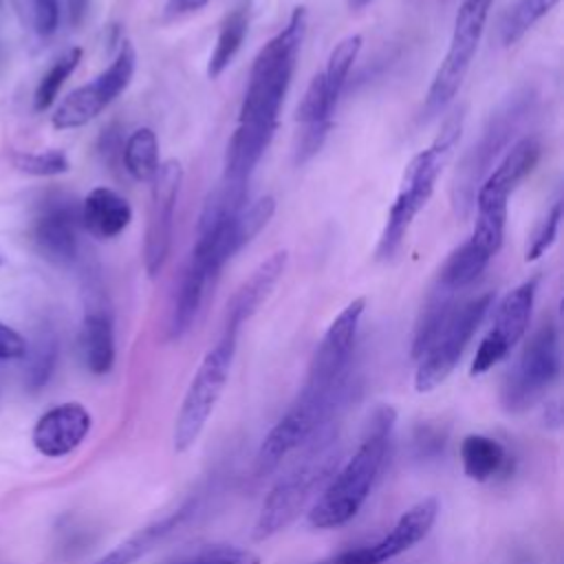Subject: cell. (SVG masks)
<instances>
[{"instance_id": "16", "label": "cell", "mask_w": 564, "mask_h": 564, "mask_svg": "<svg viewBox=\"0 0 564 564\" xmlns=\"http://www.w3.org/2000/svg\"><path fill=\"white\" fill-rule=\"evenodd\" d=\"M286 258L289 253L284 249L273 251L267 260H262L251 271V275L240 284V289L236 291V295L227 306V322L223 333L238 335L240 326L262 306V302L271 295L273 286L280 282L286 267Z\"/></svg>"}, {"instance_id": "38", "label": "cell", "mask_w": 564, "mask_h": 564, "mask_svg": "<svg viewBox=\"0 0 564 564\" xmlns=\"http://www.w3.org/2000/svg\"><path fill=\"white\" fill-rule=\"evenodd\" d=\"M86 7H88V0H68V15H70L73 24L82 22V18L86 13Z\"/></svg>"}, {"instance_id": "7", "label": "cell", "mask_w": 564, "mask_h": 564, "mask_svg": "<svg viewBox=\"0 0 564 564\" xmlns=\"http://www.w3.org/2000/svg\"><path fill=\"white\" fill-rule=\"evenodd\" d=\"M494 0H463L456 18H454V31L449 37V46L445 57L441 59V66L434 73V79L427 88L423 112L425 117H434L447 108V104L456 97L469 66L474 59V53L478 48V42L482 37L489 9Z\"/></svg>"}, {"instance_id": "10", "label": "cell", "mask_w": 564, "mask_h": 564, "mask_svg": "<svg viewBox=\"0 0 564 564\" xmlns=\"http://www.w3.org/2000/svg\"><path fill=\"white\" fill-rule=\"evenodd\" d=\"M137 68V51L130 42H121L115 59L93 82L70 90L53 110L51 123L55 130H73L86 126L101 115L132 82Z\"/></svg>"}, {"instance_id": "33", "label": "cell", "mask_w": 564, "mask_h": 564, "mask_svg": "<svg viewBox=\"0 0 564 564\" xmlns=\"http://www.w3.org/2000/svg\"><path fill=\"white\" fill-rule=\"evenodd\" d=\"M170 564H260V557L253 551L242 546L216 544V546H205L185 557H178Z\"/></svg>"}, {"instance_id": "8", "label": "cell", "mask_w": 564, "mask_h": 564, "mask_svg": "<svg viewBox=\"0 0 564 564\" xmlns=\"http://www.w3.org/2000/svg\"><path fill=\"white\" fill-rule=\"evenodd\" d=\"M531 101L529 90L511 95L489 119L480 139L469 148L463 156V163L456 170L454 185H452V200L460 216H467L474 207L476 189L482 176L491 170V163L498 159L502 148L509 143L513 130L518 128L522 115L527 112Z\"/></svg>"}, {"instance_id": "29", "label": "cell", "mask_w": 564, "mask_h": 564, "mask_svg": "<svg viewBox=\"0 0 564 564\" xmlns=\"http://www.w3.org/2000/svg\"><path fill=\"white\" fill-rule=\"evenodd\" d=\"M361 44H364L361 35H348V37L339 40L328 55L326 68L322 70V79H324L326 93L333 99V104H337L341 97V90L346 86L348 73H350L359 51H361Z\"/></svg>"}, {"instance_id": "25", "label": "cell", "mask_w": 564, "mask_h": 564, "mask_svg": "<svg viewBox=\"0 0 564 564\" xmlns=\"http://www.w3.org/2000/svg\"><path fill=\"white\" fill-rule=\"evenodd\" d=\"M489 260L491 258L474 240L467 238L445 260V264L441 269V275H438V284L458 293L460 289L469 286L485 271Z\"/></svg>"}, {"instance_id": "11", "label": "cell", "mask_w": 564, "mask_h": 564, "mask_svg": "<svg viewBox=\"0 0 564 564\" xmlns=\"http://www.w3.org/2000/svg\"><path fill=\"white\" fill-rule=\"evenodd\" d=\"M150 187V209L145 225V242H143V264L148 278H156L170 256L172 247V225L178 189L183 183V167L176 159H167L159 165L152 176Z\"/></svg>"}, {"instance_id": "6", "label": "cell", "mask_w": 564, "mask_h": 564, "mask_svg": "<svg viewBox=\"0 0 564 564\" xmlns=\"http://www.w3.org/2000/svg\"><path fill=\"white\" fill-rule=\"evenodd\" d=\"M494 304V293L476 295L467 302H456L449 311L447 319L441 324L427 348L416 359L414 372V390L416 392H432L438 388L456 368L458 359L463 357L467 344L471 341L474 333L482 324L487 311Z\"/></svg>"}, {"instance_id": "15", "label": "cell", "mask_w": 564, "mask_h": 564, "mask_svg": "<svg viewBox=\"0 0 564 564\" xmlns=\"http://www.w3.org/2000/svg\"><path fill=\"white\" fill-rule=\"evenodd\" d=\"M90 425V412L82 403H59L37 419L31 441L42 456L62 458L84 443Z\"/></svg>"}, {"instance_id": "2", "label": "cell", "mask_w": 564, "mask_h": 564, "mask_svg": "<svg viewBox=\"0 0 564 564\" xmlns=\"http://www.w3.org/2000/svg\"><path fill=\"white\" fill-rule=\"evenodd\" d=\"M339 465L337 434L319 430L311 447L293 463V467L269 489L253 524V540L262 542L286 529L304 507L326 487Z\"/></svg>"}, {"instance_id": "18", "label": "cell", "mask_w": 564, "mask_h": 564, "mask_svg": "<svg viewBox=\"0 0 564 564\" xmlns=\"http://www.w3.org/2000/svg\"><path fill=\"white\" fill-rule=\"evenodd\" d=\"M540 141L535 137H522L516 141L502 161L485 176V181L478 185L476 194H487L494 198L509 200V194L531 174L540 159Z\"/></svg>"}, {"instance_id": "37", "label": "cell", "mask_w": 564, "mask_h": 564, "mask_svg": "<svg viewBox=\"0 0 564 564\" xmlns=\"http://www.w3.org/2000/svg\"><path fill=\"white\" fill-rule=\"evenodd\" d=\"M209 0H165V7H163V13L167 18H181V15H187V13H194L198 9H203Z\"/></svg>"}, {"instance_id": "3", "label": "cell", "mask_w": 564, "mask_h": 564, "mask_svg": "<svg viewBox=\"0 0 564 564\" xmlns=\"http://www.w3.org/2000/svg\"><path fill=\"white\" fill-rule=\"evenodd\" d=\"M306 33V9L295 7L286 26L256 55L240 104L238 123H278Z\"/></svg>"}, {"instance_id": "20", "label": "cell", "mask_w": 564, "mask_h": 564, "mask_svg": "<svg viewBox=\"0 0 564 564\" xmlns=\"http://www.w3.org/2000/svg\"><path fill=\"white\" fill-rule=\"evenodd\" d=\"M194 509H196V502L187 500L178 509H174L167 516L145 524L143 529H139L137 533H132L130 538L119 542L115 549H110L106 555H101L93 564H134L145 553H150L163 538H167L172 531H176L189 518V513Z\"/></svg>"}, {"instance_id": "4", "label": "cell", "mask_w": 564, "mask_h": 564, "mask_svg": "<svg viewBox=\"0 0 564 564\" xmlns=\"http://www.w3.org/2000/svg\"><path fill=\"white\" fill-rule=\"evenodd\" d=\"M460 130H463V115L456 112L443 123L438 137L425 150L414 154L410 159V163L405 165L397 198L388 212L383 231L377 242V258H381V260L392 258L397 253V249L401 247L412 220L416 218V214L427 205L430 196L434 194L436 181H438L445 163L449 161L452 150L458 143Z\"/></svg>"}, {"instance_id": "34", "label": "cell", "mask_w": 564, "mask_h": 564, "mask_svg": "<svg viewBox=\"0 0 564 564\" xmlns=\"http://www.w3.org/2000/svg\"><path fill=\"white\" fill-rule=\"evenodd\" d=\"M560 220H562V203L555 200V203L551 205V209L546 212V216L538 223V227H535V231H533V236H531V240H529L527 256H524L527 262L538 260L540 256H544V253L551 249V245H553L555 238H557Z\"/></svg>"}, {"instance_id": "17", "label": "cell", "mask_w": 564, "mask_h": 564, "mask_svg": "<svg viewBox=\"0 0 564 564\" xmlns=\"http://www.w3.org/2000/svg\"><path fill=\"white\" fill-rule=\"evenodd\" d=\"M132 220L130 203L110 187H95L79 205V225L99 240L117 238Z\"/></svg>"}, {"instance_id": "40", "label": "cell", "mask_w": 564, "mask_h": 564, "mask_svg": "<svg viewBox=\"0 0 564 564\" xmlns=\"http://www.w3.org/2000/svg\"><path fill=\"white\" fill-rule=\"evenodd\" d=\"M0 4H2V0H0Z\"/></svg>"}, {"instance_id": "36", "label": "cell", "mask_w": 564, "mask_h": 564, "mask_svg": "<svg viewBox=\"0 0 564 564\" xmlns=\"http://www.w3.org/2000/svg\"><path fill=\"white\" fill-rule=\"evenodd\" d=\"M26 352V339L11 326L0 322V359H22Z\"/></svg>"}, {"instance_id": "19", "label": "cell", "mask_w": 564, "mask_h": 564, "mask_svg": "<svg viewBox=\"0 0 564 564\" xmlns=\"http://www.w3.org/2000/svg\"><path fill=\"white\" fill-rule=\"evenodd\" d=\"M275 130L278 123H238L225 150L223 178L249 181L253 167L269 148Z\"/></svg>"}, {"instance_id": "30", "label": "cell", "mask_w": 564, "mask_h": 564, "mask_svg": "<svg viewBox=\"0 0 564 564\" xmlns=\"http://www.w3.org/2000/svg\"><path fill=\"white\" fill-rule=\"evenodd\" d=\"M82 62V48L73 46L68 51H64L51 66L48 70L42 75V79L35 86L33 93V108L37 112H44L46 108L53 106V101L57 99L64 82L73 75V70L79 66Z\"/></svg>"}, {"instance_id": "28", "label": "cell", "mask_w": 564, "mask_h": 564, "mask_svg": "<svg viewBox=\"0 0 564 564\" xmlns=\"http://www.w3.org/2000/svg\"><path fill=\"white\" fill-rule=\"evenodd\" d=\"M26 359V375H24V381L31 390H40L42 386L48 383L53 370H55V364H57V337L51 328H42L33 344L29 346L26 344V352L24 357Z\"/></svg>"}, {"instance_id": "32", "label": "cell", "mask_w": 564, "mask_h": 564, "mask_svg": "<svg viewBox=\"0 0 564 564\" xmlns=\"http://www.w3.org/2000/svg\"><path fill=\"white\" fill-rule=\"evenodd\" d=\"M13 165L31 176H57L70 170L68 156L62 150L42 152H18L13 154Z\"/></svg>"}, {"instance_id": "24", "label": "cell", "mask_w": 564, "mask_h": 564, "mask_svg": "<svg viewBox=\"0 0 564 564\" xmlns=\"http://www.w3.org/2000/svg\"><path fill=\"white\" fill-rule=\"evenodd\" d=\"M247 196H249V181L223 178L205 198L203 212L198 216V231L216 227L238 216L247 207Z\"/></svg>"}, {"instance_id": "22", "label": "cell", "mask_w": 564, "mask_h": 564, "mask_svg": "<svg viewBox=\"0 0 564 564\" xmlns=\"http://www.w3.org/2000/svg\"><path fill=\"white\" fill-rule=\"evenodd\" d=\"M209 282H212V278L203 269L187 262L183 278L178 282V289L174 293L172 308H170V322H167L170 339H181L192 328V324L203 306Z\"/></svg>"}, {"instance_id": "14", "label": "cell", "mask_w": 564, "mask_h": 564, "mask_svg": "<svg viewBox=\"0 0 564 564\" xmlns=\"http://www.w3.org/2000/svg\"><path fill=\"white\" fill-rule=\"evenodd\" d=\"M79 207L66 194H51L42 200L40 212L33 218V245L48 262L68 267L75 262L79 242Z\"/></svg>"}, {"instance_id": "12", "label": "cell", "mask_w": 564, "mask_h": 564, "mask_svg": "<svg viewBox=\"0 0 564 564\" xmlns=\"http://www.w3.org/2000/svg\"><path fill=\"white\" fill-rule=\"evenodd\" d=\"M535 286H538V280L531 278L522 284H518L513 291H509L502 297V302L496 308L491 330L482 337V341L476 348V355H474V361L469 368L471 377H478V375H485L487 370H491L524 337L529 322H531Z\"/></svg>"}, {"instance_id": "31", "label": "cell", "mask_w": 564, "mask_h": 564, "mask_svg": "<svg viewBox=\"0 0 564 564\" xmlns=\"http://www.w3.org/2000/svg\"><path fill=\"white\" fill-rule=\"evenodd\" d=\"M560 0H518L500 24V37L505 46L516 44L540 18H544Z\"/></svg>"}, {"instance_id": "5", "label": "cell", "mask_w": 564, "mask_h": 564, "mask_svg": "<svg viewBox=\"0 0 564 564\" xmlns=\"http://www.w3.org/2000/svg\"><path fill=\"white\" fill-rule=\"evenodd\" d=\"M236 337L238 335L223 333V337L214 344V348L205 352L203 361L198 364L174 421L176 452H187L198 441L216 403L220 401L236 352Z\"/></svg>"}, {"instance_id": "1", "label": "cell", "mask_w": 564, "mask_h": 564, "mask_svg": "<svg viewBox=\"0 0 564 564\" xmlns=\"http://www.w3.org/2000/svg\"><path fill=\"white\" fill-rule=\"evenodd\" d=\"M397 412L390 405L375 410L355 454L330 476L308 511L313 529H337L350 522L368 500L386 463Z\"/></svg>"}, {"instance_id": "27", "label": "cell", "mask_w": 564, "mask_h": 564, "mask_svg": "<svg viewBox=\"0 0 564 564\" xmlns=\"http://www.w3.org/2000/svg\"><path fill=\"white\" fill-rule=\"evenodd\" d=\"M121 161L126 172L137 181H152L156 174L161 161H159V139L152 128H139L134 130L123 148H121Z\"/></svg>"}, {"instance_id": "26", "label": "cell", "mask_w": 564, "mask_h": 564, "mask_svg": "<svg viewBox=\"0 0 564 564\" xmlns=\"http://www.w3.org/2000/svg\"><path fill=\"white\" fill-rule=\"evenodd\" d=\"M247 29H249V15H247L245 7H236L231 13L225 15V20L220 22V29H218L214 51L207 62V75L212 79L220 77L223 70L231 64V59L236 57V53L240 51V46L245 42Z\"/></svg>"}, {"instance_id": "13", "label": "cell", "mask_w": 564, "mask_h": 564, "mask_svg": "<svg viewBox=\"0 0 564 564\" xmlns=\"http://www.w3.org/2000/svg\"><path fill=\"white\" fill-rule=\"evenodd\" d=\"M438 516V500L423 498L410 509H405L394 527L377 542L364 544L357 549H348L335 557L333 564H383L388 560L399 557L419 544L434 527Z\"/></svg>"}, {"instance_id": "9", "label": "cell", "mask_w": 564, "mask_h": 564, "mask_svg": "<svg viewBox=\"0 0 564 564\" xmlns=\"http://www.w3.org/2000/svg\"><path fill=\"white\" fill-rule=\"evenodd\" d=\"M560 375V337L555 324H542L522 348L500 388L507 412L520 414L535 405Z\"/></svg>"}, {"instance_id": "35", "label": "cell", "mask_w": 564, "mask_h": 564, "mask_svg": "<svg viewBox=\"0 0 564 564\" xmlns=\"http://www.w3.org/2000/svg\"><path fill=\"white\" fill-rule=\"evenodd\" d=\"M33 2V26L40 35L55 33L59 24V0H31Z\"/></svg>"}, {"instance_id": "21", "label": "cell", "mask_w": 564, "mask_h": 564, "mask_svg": "<svg viewBox=\"0 0 564 564\" xmlns=\"http://www.w3.org/2000/svg\"><path fill=\"white\" fill-rule=\"evenodd\" d=\"M79 355L93 375H106L115 364L112 317L104 306H90L79 326Z\"/></svg>"}, {"instance_id": "39", "label": "cell", "mask_w": 564, "mask_h": 564, "mask_svg": "<svg viewBox=\"0 0 564 564\" xmlns=\"http://www.w3.org/2000/svg\"><path fill=\"white\" fill-rule=\"evenodd\" d=\"M372 0H346V4H348V9H352V11H359V9H364V7H368Z\"/></svg>"}, {"instance_id": "23", "label": "cell", "mask_w": 564, "mask_h": 564, "mask_svg": "<svg viewBox=\"0 0 564 564\" xmlns=\"http://www.w3.org/2000/svg\"><path fill=\"white\" fill-rule=\"evenodd\" d=\"M460 465L467 478L487 482L507 465V452L487 434H467L460 443Z\"/></svg>"}]
</instances>
